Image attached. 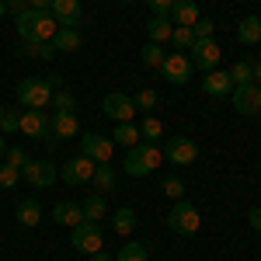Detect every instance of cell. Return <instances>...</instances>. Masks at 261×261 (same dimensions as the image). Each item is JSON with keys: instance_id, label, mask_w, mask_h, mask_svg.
<instances>
[{"instance_id": "40", "label": "cell", "mask_w": 261, "mask_h": 261, "mask_svg": "<svg viewBox=\"0 0 261 261\" xmlns=\"http://www.w3.org/2000/svg\"><path fill=\"white\" fill-rule=\"evenodd\" d=\"M39 60H56V45L53 42H39Z\"/></svg>"}, {"instance_id": "2", "label": "cell", "mask_w": 261, "mask_h": 261, "mask_svg": "<svg viewBox=\"0 0 261 261\" xmlns=\"http://www.w3.org/2000/svg\"><path fill=\"white\" fill-rule=\"evenodd\" d=\"M161 161H164V150H161V146H157V143H143L140 140L129 153H125V164H122V167H125V174H129V178H146L150 171H157V167H161Z\"/></svg>"}, {"instance_id": "39", "label": "cell", "mask_w": 261, "mask_h": 261, "mask_svg": "<svg viewBox=\"0 0 261 261\" xmlns=\"http://www.w3.org/2000/svg\"><path fill=\"white\" fill-rule=\"evenodd\" d=\"M146 7H150L153 14H171V7H174V0H146Z\"/></svg>"}, {"instance_id": "3", "label": "cell", "mask_w": 261, "mask_h": 261, "mask_svg": "<svg viewBox=\"0 0 261 261\" xmlns=\"http://www.w3.org/2000/svg\"><path fill=\"white\" fill-rule=\"evenodd\" d=\"M167 226H171L178 237H192V233H199L202 216H199V209H195V202H185V199L174 202V209L167 213Z\"/></svg>"}, {"instance_id": "8", "label": "cell", "mask_w": 261, "mask_h": 261, "mask_svg": "<svg viewBox=\"0 0 261 261\" xmlns=\"http://www.w3.org/2000/svg\"><path fill=\"white\" fill-rule=\"evenodd\" d=\"M161 73L167 77L171 84H188L192 81V73H195V66H192V60H188V53H171V56H164L161 63Z\"/></svg>"}, {"instance_id": "49", "label": "cell", "mask_w": 261, "mask_h": 261, "mask_svg": "<svg viewBox=\"0 0 261 261\" xmlns=\"http://www.w3.org/2000/svg\"><path fill=\"white\" fill-rule=\"evenodd\" d=\"M0 119H4V108H0Z\"/></svg>"}, {"instance_id": "7", "label": "cell", "mask_w": 261, "mask_h": 261, "mask_svg": "<svg viewBox=\"0 0 261 261\" xmlns=\"http://www.w3.org/2000/svg\"><path fill=\"white\" fill-rule=\"evenodd\" d=\"M164 157L171 164H178V167H188V164L199 161V143L188 140V136H171L167 140V150H164Z\"/></svg>"}, {"instance_id": "47", "label": "cell", "mask_w": 261, "mask_h": 261, "mask_svg": "<svg viewBox=\"0 0 261 261\" xmlns=\"http://www.w3.org/2000/svg\"><path fill=\"white\" fill-rule=\"evenodd\" d=\"M7 153V143H4V133H0V157Z\"/></svg>"}, {"instance_id": "44", "label": "cell", "mask_w": 261, "mask_h": 261, "mask_svg": "<svg viewBox=\"0 0 261 261\" xmlns=\"http://www.w3.org/2000/svg\"><path fill=\"white\" fill-rule=\"evenodd\" d=\"M28 7H35V11H49L53 0H28Z\"/></svg>"}, {"instance_id": "25", "label": "cell", "mask_w": 261, "mask_h": 261, "mask_svg": "<svg viewBox=\"0 0 261 261\" xmlns=\"http://www.w3.org/2000/svg\"><path fill=\"white\" fill-rule=\"evenodd\" d=\"M18 223L21 226H39L42 223V205L35 199H24L18 205Z\"/></svg>"}, {"instance_id": "23", "label": "cell", "mask_w": 261, "mask_h": 261, "mask_svg": "<svg viewBox=\"0 0 261 261\" xmlns=\"http://www.w3.org/2000/svg\"><path fill=\"white\" fill-rule=\"evenodd\" d=\"M81 32L77 28H60L56 35H53V45H56V53H77L81 49Z\"/></svg>"}, {"instance_id": "48", "label": "cell", "mask_w": 261, "mask_h": 261, "mask_svg": "<svg viewBox=\"0 0 261 261\" xmlns=\"http://www.w3.org/2000/svg\"><path fill=\"white\" fill-rule=\"evenodd\" d=\"M4 14H7V0H0V18H4Z\"/></svg>"}, {"instance_id": "9", "label": "cell", "mask_w": 261, "mask_h": 261, "mask_svg": "<svg viewBox=\"0 0 261 261\" xmlns=\"http://www.w3.org/2000/svg\"><path fill=\"white\" fill-rule=\"evenodd\" d=\"M56 164L53 161H28L21 167V178L28 181L32 188H49V185H56Z\"/></svg>"}, {"instance_id": "29", "label": "cell", "mask_w": 261, "mask_h": 261, "mask_svg": "<svg viewBox=\"0 0 261 261\" xmlns=\"http://www.w3.org/2000/svg\"><path fill=\"white\" fill-rule=\"evenodd\" d=\"M146 258H150L146 244H122V251L115 254V261H146Z\"/></svg>"}, {"instance_id": "15", "label": "cell", "mask_w": 261, "mask_h": 261, "mask_svg": "<svg viewBox=\"0 0 261 261\" xmlns=\"http://www.w3.org/2000/svg\"><path fill=\"white\" fill-rule=\"evenodd\" d=\"M53 18L60 21V28H81L84 21V7L81 0H53Z\"/></svg>"}, {"instance_id": "18", "label": "cell", "mask_w": 261, "mask_h": 261, "mask_svg": "<svg viewBox=\"0 0 261 261\" xmlns=\"http://www.w3.org/2000/svg\"><path fill=\"white\" fill-rule=\"evenodd\" d=\"M53 216H56V223L60 226H77V223H84V209L77 205V202H56V209H53Z\"/></svg>"}, {"instance_id": "30", "label": "cell", "mask_w": 261, "mask_h": 261, "mask_svg": "<svg viewBox=\"0 0 261 261\" xmlns=\"http://www.w3.org/2000/svg\"><path fill=\"white\" fill-rule=\"evenodd\" d=\"M171 42L178 45L181 53H188V49L195 45V32H192V28H185V24H174V32H171Z\"/></svg>"}, {"instance_id": "6", "label": "cell", "mask_w": 261, "mask_h": 261, "mask_svg": "<svg viewBox=\"0 0 261 261\" xmlns=\"http://www.w3.org/2000/svg\"><path fill=\"white\" fill-rule=\"evenodd\" d=\"M94 167L98 164L91 161V157H73V161H66L60 167V178L66 181V185H73V188H81V185H91V178H94Z\"/></svg>"}, {"instance_id": "26", "label": "cell", "mask_w": 261, "mask_h": 261, "mask_svg": "<svg viewBox=\"0 0 261 261\" xmlns=\"http://www.w3.org/2000/svg\"><path fill=\"white\" fill-rule=\"evenodd\" d=\"M226 73H230L233 87H241V84H254V81H251V77H254V63H251V60H237Z\"/></svg>"}, {"instance_id": "46", "label": "cell", "mask_w": 261, "mask_h": 261, "mask_svg": "<svg viewBox=\"0 0 261 261\" xmlns=\"http://www.w3.org/2000/svg\"><path fill=\"white\" fill-rule=\"evenodd\" d=\"M91 261H112V254H105V251H98V254H91Z\"/></svg>"}, {"instance_id": "10", "label": "cell", "mask_w": 261, "mask_h": 261, "mask_svg": "<svg viewBox=\"0 0 261 261\" xmlns=\"http://www.w3.org/2000/svg\"><path fill=\"white\" fill-rule=\"evenodd\" d=\"M230 101L241 115H261V87L258 84H241L230 91Z\"/></svg>"}, {"instance_id": "5", "label": "cell", "mask_w": 261, "mask_h": 261, "mask_svg": "<svg viewBox=\"0 0 261 261\" xmlns=\"http://www.w3.org/2000/svg\"><path fill=\"white\" fill-rule=\"evenodd\" d=\"M101 241H105V233H101L98 223H77L73 226V237H70V244H73V251H81V254H98L101 251Z\"/></svg>"}, {"instance_id": "33", "label": "cell", "mask_w": 261, "mask_h": 261, "mask_svg": "<svg viewBox=\"0 0 261 261\" xmlns=\"http://www.w3.org/2000/svg\"><path fill=\"white\" fill-rule=\"evenodd\" d=\"M161 188H164V195H167V199H185V181L181 178H174V174H171V178H164L161 181Z\"/></svg>"}, {"instance_id": "14", "label": "cell", "mask_w": 261, "mask_h": 261, "mask_svg": "<svg viewBox=\"0 0 261 261\" xmlns=\"http://www.w3.org/2000/svg\"><path fill=\"white\" fill-rule=\"evenodd\" d=\"M49 122H53V119H49L45 112H39V108H24V112H21L18 133H21V136H28V140H45Z\"/></svg>"}, {"instance_id": "20", "label": "cell", "mask_w": 261, "mask_h": 261, "mask_svg": "<svg viewBox=\"0 0 261 261\" xmlns=\"http://www.w3.org/2000/svg\"><path fill=\"white\" fill-rule=\"evenodd\" d=\"M237 42H241V45H254V42H261V18L258 14H247V18L237 24Z\"/></svg>"}, {"instance_id": "41", "label": "cell", "mask_w": 261, "mask_h": 261, "mask_svg": "<svg viewBox=\"0 0 261 261\" xmlns=\"http://www.w3.org/2000/svg\"><path fill=\"white\" fill-rule=\"evenodd\" d=\"M21 11H28V0H7V14H14V18H18Z\"/></svg>"}, {"instance_id": "11", "label": "cell", "mask_w": 261, "mask_h": 261, "mask_svg": "<svg viewBox=\"0 0 261 261\" xmlns=\"http://www.w3.org/2000/svg\"><path fill=\"white\" fill-rule=\"evenodd\" d=\"M112 146L115 143L108 136H101V133H84L81 136V153L91 157L94 164H112Z\"/></svg>"}, {"instance_id": "36", "label": "cell", "mask_w": 261, "mask_h": 261, "mask_svg": "<svg viewBox=\"0 0 261 261\" xmlns=\"http://www.w3.org/2000/svg\"><path fill=\"white\" fill-rule=\"evenodd\" d=\"M53 105H56V112H73V108H77V101H73L70 91H56V94H53Z\"/></svg>"}, {"instance_id": "50", "label": "cell", "mask_w": 261, "mask_h": 261, "mask_svg": "<svg viewBox=\"0 0 261 261\" xmlns=\"http://www.w3.org/2000/svg\"><path fill=\"white\" fill-rule=\"evenodd\" d=\"M122 4H133V0H122Z\"/></svg>"}, {"instance_id": "42", "label": "cell", "mask_w": 261, "mask_h": 261, "mask_svg": "<svg viewBox=\"0 0 261 261\" xmlns=\"http://www.w3.org/2000/svg\"><path fill=\"white\" fill-rule=\"evenodd\" d=\"M21 56H24V60H35V56H39V42H24V45H21Z\"/></svg>"}, {"instance_id": "37", "label": "cell", "mask_w": 261, "mask_h": 261, "mask_svg": "<svg viewBox=\"0 0 261 261\" xmlns=\"http://www.w3.org/2000/svg\"><path fill=\"white\" fill-rule=\"evenodd\" d=\"M4 157H7V161L4 164H11V167H24V164H28V153H24V150H21V146H11V150H7V153H4Z\"/></svg>"}, {"instance_id": "12", "label": "cell", "mask_w": 261, "mask_h": 261, "mask_svg": "<svg viewBox=\"0 0 261 261\" xmlns=\"http://www.w3.org/2000/svg\"><path fill=\"white\" fill-rule=\"evenodd\" d=\"M101 108H105V115H108L112 122H133V119H136V112H140L136 101L129 98V94H119V91L101 101Z\"/></svg>"}, {"instance_id": "21", "label": "cell", "mask_w": 261, "mask_h": 261, "mask_svg": "<svg viewBox=\"0 0 261 261\" xmlns=\"http://www.w3.org/2000/svg\"><path fill=\"white\" fill-rule=\"evenodd\" d=\"M112 230H115L119 237H129V233L136 230V213H133L129 205L115 209V213H112Z\"/></svg>"}, {"instance_id": "45", "label": "cell", "mask_w": 261, "mask_h": 261, "mask_svg": "<svg viewBox=\"0 0 261 261\" xmlns=\"http://www.w3.org/2000/svg\"><path fill=\"white\" fill-rule=\"evenodd\" d=\"M251 81H254V84L261 87V63H254V77H251Z\"/></svg>"}, {"instance_id": "4", "label": "cell", "mask_w": 261, "mask_h": 261, "mask_svg": "<svg viewBox=\"0 0 261 261\" xmlns=\"http://www.w3.org/2000/svg\"><path fill=\"white\" fill-rule=\"evenodd\" d=\"M188 60H192V66H195V70L209 73V70H216V63L223 60V49L213 39H195V45L188 49Z\"/></svg>"}, {"instance_id": "35", "label": "cell", "mask_w": 261, "mask_h": 261, "mask_svg": "<svg viewBox=\"0 0 261 261\" xmlns=\"http://www.w3.org/2000/svg\"><path fill=\"white\" fill-rule=\"evenodd\" d=\"M21 178L18 167H11V164H0V188H14Z\"/></svg>"}, {"instance_id": "31", "label": "cell", "mask_w": 261, "mask_h": 261, "mask_svg": "<svg viewBox=\"0 0 261 261\" xmlns=\"http://www.w3.org/2000/svg\"><path fill=\"white\" fill-rule=\"evenodd\" d=\"M133 101H136V108H143V112H150V108H157V105H161V94H157L153 87H140Z\"/></svg>"}, {"instance_id": "24", "label": "cell", "mask_w": 261, "mask_h": 261, "mask_svg": "<svg viewBox=\"0 0 261 261\" xmlns=\"http://www.w3.org/2000/svg\"><path fill=\"white\" fill-rule=\"evenodd\" d=\"M91 185L98 188V195L115 192V171H112V164H98V167H94V178H91Z\"/></svg>"}, {"instance_id": "43", "label": "cell", "mask_w": 261, "mask_h": 261, "mask_svg": "<svg viewBox=\"0 0 261 261\" xmlns=\"http://www.w3.org/2000/svg\"><path fill=\"white\" fill-rule=\"evenodd\" d=\"M247 220H251V230H258V233H261V205H258V209H251Z\"/></svg>"}, {"instance_id": "13", "label": "cell", "mask_w": 261, "mask_h": 261, "mask_svg": "<svg viewBox=\"0 0 261 261\" xmlns=\"http://www.w3.org/2000/svg\"><path fill=\"white\" fill-rule=\"evenodd\" d=\"M81 133V122L73 112H56L53 122H49V133H45V143H60V140H73Z\"/></svg>"}, {"instance_id": "1", "label": "cell", "mask_w": 261, "mask_h": 261, "mask_svg": "<svg viewBox=\"0 0 261 261\" xmlns=\"http://www.w3.org/2000/svg\"><path fill=\"white\" fill-rule=\"evenodd\" d=\"M60 91V77H24L18 84V105L45 112L53 105V94Z\"/></svg>"}, {"instance_id": "34", "label": "cell", "mask_w": 261, "mask_h": 261, "mask_svg": "<svg viewBox=\"0 0 261 261\" xmlns=\"http://www.w3.org/2000/svg\"><path fill=\"white\" fill-rule=\"evenodd\" d=\"M18 125H21V108H4L0 133H18Z\"/></svg>"}, {"instance_id": "27", "label": "cell", "mask_w": 261, "mask_h": 261, "mask_svg": "<svg viewBox=\"0 0 261 261\" xmlns=\"http://www.w3.org/2000/svg\"><path fill=\"white\" fill-rule=\"evenodd\" d=\"M164 56H167V53H164L157 42H146V45L140 49V60H143V66H146V70H161Z\"/></svg>"}, {"instance_id": "19", "label": "cell", "mask_w": 261, "mask_h": 261, "mask_svg": "<svg viewBox=\"0 0 261 261\" xmlns=\"http://www.w3.org/2000/svg\"><path fill=\"white\" fill-rule=\"evenodd\" d=\"M171 32H174V24H171L167 14H153V21H146V35H150V42H157V45L171 42Z\"/></svg>"}, {"instance_id": "28", "label": "cell", "mask_w": 261, "mask_h": 261, "mask_svg": "<svg viewBox=\"0 0 261 261\" xmlns=\"http://www.w3.org/2000/svg\"><path fill=\"white\" fill-rule=\"evenodd\" d=\"M84 220L87 223H98L105 216V195H91V199H84Z\"/></svg>"}, {"instance_id": "16", "label": "cell", "mask_w": 261, "mask_h": 261, "mask_svg": "<svg viewBox=\"0 0 261 261\" xmlns=\"http://www.w3.org/2000/svg\"><path fill=\"white\" fill-rule=\"evenodd\" d=\"M202 91H205L209 98H230L233 81H230V73H226V70H209V73L202 77Z\"/></svg>"}, {"instance_id": "22", "label": "cell", "mask_w": 261, "mask_h": 261, "mask_svg": "<svg viewBox=\"0 0 261 261\" xmlns=\"http://www.w3.org/2000/svg\"><path fill=\"white\" fill-rule=\"evenodd\" d=\"M143 136H140V129L133 125V122H115V129H112V143H119V146H136Z\"/></svg>"}, {"instance_id": "17", "label": "cell", "mask_w": 261, "mask_h": 261, "mask_svg": "<svg viewBox=\"0 0 261 261\" xmlns=\"http://www.w3.org/2000/svg\"><path fill=\"white\" fill-rule=\"evenodd\" d=\"M171 21H178V24H185V28H192L195 21L202 18L199 4L195 0H174V7H171V14H167Z\"/></svg>"}, {"instance_id": "32", "label": "cell", "mask_w": 261, "mask_h": 261, "mask_svg": "<svg viewBox=\"0 0 261 261\" xmlns=\"http://www.w3.org/2000/svg\"><path fill=\"white\" fill-rule=\"evenodd\" d=\"M140 136H143V143H157L164 136V125H161V119H146L140 125Z\"/></svg>"}, {"instance_id": "38", "label": "cell", "mask_w": 261, "mask_h": 261, "mask_svg": "<svg viewBox=\"0 0 261 261\" xmlns=\"http://www.w3.org/2000/svg\"><path fill=\"white\" fill-rule=\"evenodd\" d=\"M213 28H216V24H213L209 18H199L195 24H192V32H195V39H213Z\"/></svg>"}]
</instances>
